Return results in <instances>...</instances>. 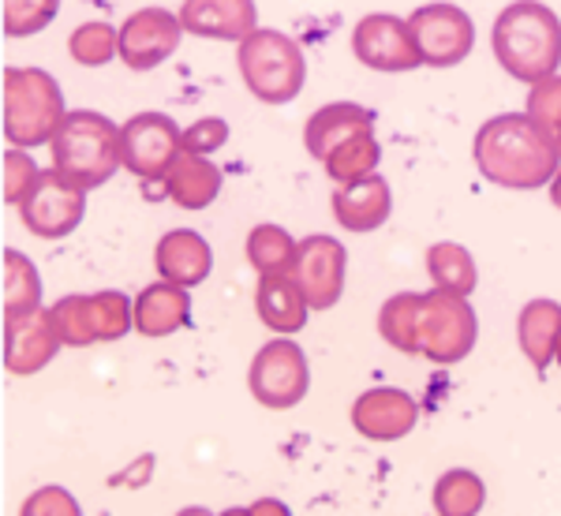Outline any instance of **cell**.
<instances>
[{
	"instance_id": "8992f818",
	"label": "cell",
	"mask_w": 561,
	"mask_h": 516,
	"mask_svg": "<svg viewBox=\"0 0 561 516\" xmlns=\"http://www.w3.org/2000/svg\"><path fill=\"white\" fill-rule=\"evenodd\" d=\"M476 311L468 303V296L446 293V288H434L423 296L420 311V352L431 364H460L468 352L476 348Z\"/></svg>"
},
{
	"instance_id": "ab89813d",
	"label": "cell",
	"mask_w": 561,
	"mask_h": 516,
	"mask_svg": "<svg viewBox=\"0 0 561 516\" xmlns=\"http://www.w3.org/2000/svg\"><path fill=\"white\" fill-rule=\"evenodd\" d=\"M554 142H558V150H561V135H558V139H554Z\"/></svg>"
},
{
	"instance_id": "8d00e7d4",
	"label": "cell",
	"mask_w": 561,
	"mask_h": 516,
	"mask_svg": "<svg viewBox=\"0 0 561 516\" xmlns=\"http://www.w3.org/2000/svg\"><path fill=\"white\" fill-rule=\"evenodd\" d=\"M23 513L26 516H34V513H68V516H76L79 505L71 502L68 491H60V486H45V491H38L31 502L23 505Z\"/></svg>"
},
{
	"instance_id": "d6986e66",
	"label": "cell",
	"mask_w": 561,
	"mask_h": 516,
	"mask_svg": "<svg viewBox=\"0 0 561 516\" xmlns=\"http://www.w3.org/2000/svg\"><path fill=\"white\" fill-rule=\"evenodd\" d=\"M192 322V296L184 285L161 277L135 296V333L142 337H169Z\"/></svg>"
},
{
	"instance_id": "277c9868",
	"label": "cell",
	"mask_w": 561,
	"mask_h": 516,
	"mask_svg": "<svg viewBox=\"0 0 561 516\" xmlns=\"http://www.w3.org/2000/svg\"><path fill=\"white\" fill-rule=\"evenodd\" d=\"M68 108L57 79L38 68L4 71V135L12 147H45L65 124Z\"/></svg>"
},
{
	"instance_id": "ac0fdd59",
	"label": "cell",
	"mask_w": 561,
	"mask_h": 516,
	"mask_svg": "<svg viewBox=\"0 0 561 516\" xmlns=\"http://www.w3.org/2000/svg\"><path fill=\"white\" fill-rule=\"evenodd\" d=\"M153 266H158V277L173 280V285L195 288L210 277L214 270V251L198 232L192 229H173L158 240V251H153Z\"/></svg>"
},
{
	"instance_id": "d4e9b609",
	"label": "cell",
	"mask_w": 561,
	"mask_h": 516,
	"mask_svg": "<svg viewBox=\"0 0 561 516\" xmlns=\"http://www.w3.org/2000/svg\"><path fill=\"white\" fill-rule=\"evenodd\" d=\"M420 311H423V296L420 293H397L389 296L378 311V333L389 348L415 356L420 352Z\"/></svg>"
},
{
	"instance_id": "5b68a950",
	"label": "cell",
	"mask_w": 561,
	"mask_h": 516,
	"mask_svg": "<svg viewBox=\"0 0 561 516\" xmlns=\"http://www.w3.org/2000/svg\"><path fill=\"white\" fill-rule=\"evenodd\" d=\"M237 65L243 87L259 98L262 105H285L304 90L307 60L304 49L280 31H251L240 42Z\"/></svg>"
},
{
	"instance_id": "d590c367",
	"label": "cell",
	"mask_w": 561,
	"mask_h": 516,
	"mask_svg": "<svg viewBox=\"0 0 561 516\" xmlns=\"http://www.w3.org/2000/svg\"><path fill=\"white\" fill-rule=\"evenodd\" d=\"M225 142H229V124H225L221 116H203V121H195L192 128L184 131V150H192V153H214V150H221Z\"/></svg>"
},
{
	"instance_id": "8fae6325",
	"label": "cell",
	"mask_w": 561,
	"mask_h": 516,
	"mask_svg": "<svg viewBox=\"0 0 561 516\" xmlns=\"http://www.w3.org/2000/svg\"><path fill=\"white\" fill-rule=\"evenodd\" d=\"M121 135H124V169L135 172L139 180H147V184L165 180L176 153L184 150V131L165 113H135L121 128Z\"/></svg>"
},
{
	"instance_id": "9c48e42d",
	"label": "cell",
	"mask_w": 561,
	"mask_h": 516,
	"mask_svg": "<svg viewBox=\"0 0 561 516\" xmlns=\"http://www.w3.org/2000/svg\"><path fill=\"white\" fill-rule=\"evenodd\" d=\"M83 214H87V187L71 184L60 169L42 172L34 192L26 195V203L20 206L26 232H34V237H42V240H60V237H68V232H76Z\"/></svg>"
},
{
	"instance_id": "74e56055",
	"label": "cell",
	"mask_w": 561,
	"mask_h": 516,
	"mask_svg": "<svg viewBox=\"0 0 561 516\" xmlns=\"http://www.w3.org/2000/svg\"><path fill=\"white\" fill-rule=\"evenodd\" d=\"M550 203L561 210V169L554 172V180H550Z\"/></svg>"
},
{
	"instance_id": "7402d4cb",
	"label": "cell",
	"mask_w": 561,
	"mask_h": 516,
	"mask_svg": "<svg viewBox=\"0 0 561 516\" xmlns=\"http://www.w3.org/2000/svg\"><path fill=\"white\" fill-rule=\"evenodd\" d=\"M255 311L262 325H270L274 333H300L307 325V314H311V303H307L304 288L296 285L293 274H262L259 288H255Z\"/></svg>"
},
{
	"instance_id": "1f68e13d",
	"label": "cell",
	"mask_w": 561,
	"mask_h": 516,
	"mask_svg": "<svg viewBox=\"0 0 561 516\" xmlns=\"http://www.w3.org/2000/svg\"><path fill=\"white\" fill-rule=\"evenodd\" d=\"M60 12V0H4V34L8 38H31L45 31Z\"/></svg>"
},
{
	"instance_id": "484cf974",
	"label": "cell",
	"mask_w": 561,
	"mask_h": 516,
	"mask_svg": "<svg viewBox=\"0 0 561 516\" xmlns=\"http://www.w3.org/2000/svg\"><path fill=\"white\" fill-rule=\"evenodd\" d=\"M53 325H57V337L65 348H90L98 344V311H94V296H65L49 307Z\"/></svg>"
},
{
	"instance_id": "603a6c76",
	"label": "cell",
	"mask_w": 561,
	"mask_h": 516,
	"mask_svg": "<svg viewBox=\"0 0 561 516\" xmlns=\"http://www.w3.org/2000/svg\"><path fill=\"white\" fill-rule=\"evenodd\" d=\"M517 333H520V348H524V356L531 359V367L547 370L554 364L558 341H561V303L554 300L524 303V311L517 319Z\"/></svg>"
},
{
	"instance_id": "83f0119b",
	"label": "cell",
	"mask_w": 561,
	"mask_h": 516,
	"mask_svg": "<svg viewBox=\"0 0 561 516\" xmlns=\"http://www.w3.org/2000/svg\"><path fill=\"white\" fill-rule=\"evenodd\" d=\"M431 502L442 516H476L486 502V486L476 472L454 468V472H446L434 483Z\"/></svg>"
},
{
	"instance_id": "3957f363",
	"label": "cell",
	"mask_w": 561,
	"mask_h": 516,
	"mask_svg": "<svg viewBox=\"0 0 561 516\" xmlns=\"http://www.w3.org/2000/svg\"><path fill=\"white\" fill-rule=\"evenodd\" d=\"M53 150V169H60L71 184L102 187L116 169L124 165V135L108 116L94 113V108H76L65 116V124L57 128L49 142Z\"/></svg>"
},
{
	"instance_id": "7a4b0ae2",
	"label": "cell",
	"mask_w": 561,
	"mask_h": 516,
	"mask_svg": "<svg viewBox=\"0 0 561 516\" xmlns=\"http://www.w3.org/2000/svg\"><path fill=\"white\" fill-rule=\"evenodd\" d=\"M491 49L520 83H539L561 68V20L542 0H513L494 20Z\"/></svg>"
},
{
	"instance_id": "ba28073f",
	"label": "cell",
	"mask_w": 561,
	"mask_h": 516,
	"mask_svg": "<svg viewBox=\"0 0 561 516\" xmlns=\"http://www.w3.org/2000/svg\"><path fill=\"white\" fill-rule=\"evenodd\" d=\"M412 38L423 53V65L431 68H454L472 53L476 45V23L465 8L457 4H423L409 15Z\"/></svg>"
},
{
	"instance_id": "4dcf8cb0",
	"label": "cell",
	"mask_w": 561,
	"mask_h": 516,
	"mask_svg": "<svg viewBox=\"0 0 561 516\" xmlns=\"http://www.w3.org/2000/svg\"><path fill=\"white\" fill-rule=\"evenodd\" d=\"M68 53H71V60H76V65L102 68L113 57H121V31H113V26L102 23V20L83 23V26H76V31H71Z\"/></svg>"
},
{
	"instance_id": "f1b7e54d",
	"label": "cell",
	"mask_w": 561,
	"mask_h": 516,
	"mask_svg": "<svg viewBox=\"0 0 561 516\" xmlns=\"http://www.w3.org/2000/svg\"><path fill=\"white\" fill-rule=\"evenodd\" d=\"M42 307V277L23 251H4V319Z\"/></svg>"
},
{
	"instance_id": "30bf717a",
	"label": "cell",
	"mask_w": 561,
	"mask_h": 516,
	"mask_svg": "<svg viewBox=\"0 0 561 516\" xmlns=\"http://www.w3.org/2000/svg\"><path fill=\"white\" fill-rule=\"evenodd\" d=\"M352 53L370 71H386V76H401V71H415L423 65V53L412 38L409 20L375 12L364 15L352 31Z\"/></svg>"
},
{
	"instance_id": "e0dca14e",
	"label": "cell",
	"mask_w": 561,
	"mask_h": 516,
	"mask_svg": "<svg viewBox=\"0 0 561 516\" xmlns=\"http://www.w3.org/2000/svg\"><path fill=\"white\" fill-rule=\"evenodd\" d=\"M389 210H393V195H389V184L378 172H370L364 180H352V184H337V192H333V217L348 232L382 229L389 221Z\"/></svg>"
},
{
	"instance_id": "9a60e30c",
	"label": "cell",
	"mask_w": 561,
	"mask_h": 516,
	"mask_svg": "<svg viewBox=\"0 0 561 516\" xmlns=\"http://www.w3.org/2000/svg\"><path fill=\"white\" fill-rule=\"evenodd\" d=\"M415 420H420V404L412 401L404 389L378 386L356 397L352 404V427L364 434L367 442H397L412 434Z\"/></svg>"
},
{
	"instance_id": "7c38bea8",
	"label": "cell",
	"mask_w": 561,
	"mask_h": 516,
	"mask_svg": "<svg viewBox=\"0 0 561 516\" xmlns=\"http://www.w3.org/2000/svg\"><path fill=\"white\" fill-rule=\"evenodd\" d=\"M288 274L304 288L311 311H330L345 293V248L333 237H307L296 243Z\"/></svg>"
},
{
	"instance_id": "d6a6232c",
	"label": "cell",
	"mask_w": 561,
	"mask_h": 516,
	"mask_svg": "<svg viewBox=\"0 0 561 516\" xmlns=\"http://www.w3.org/2000/svg\"><path fill=\"white\" fill-rule=\"evenodd\" d=\"M94 311H98V337L102 341H121L135 325V303L124 293H116V288L94 293Z\"/></svg>"
},
{
	"instance_id": "52a82bcc",
	"label": "cell",
	"mask_w": 561,
	"mask_h": 516,
	"mask_svg": "<svg viewBox=\"0 0 561 516\" xmlns=\"http://www.w3.org/2000/svg\"><path fill=\"white\" fill-rule=\"evenodd\" d=\"M248 386L262 409H274V412L296 409L307 397V389H311V370H307L304 348L288 341L285 333L266 341L255 352V359H251Z\"/></svg>"
},
{
	"instance_id": "cb8c5ba5",
	"label": "cell",
	"mask_w": 561,
	"mask_h": 516,
	"mask_svg": "<svg viewBox=\"0 0 561 516\" xmlns=\"http://www.w3.org/2000/svg\"><path fill=\"white\" fill-rule=\"evenodd\" d=\"M427 274L434 280V288H446V293H457V296H472L476 280H479L472 251H468L465 243H454V240L431 243Z\"/></svg>"
},
{
	"instance_id": "2e32d148",
	"label": "cell",
	"mask_w": 561,
	"mask_h": 516,
	"mask_svg": "<svg viewBox=\"0 0 561 516\" xmlns=\"http://www.w3.org/2000/svg\"><path fill=\"white\" fill-rule=\"evenodd\" d=\"M180 23L195 38L243 42L251 31H259V8L255 0H184Z\"/></svg>"
},
{
	"instance_id": "ffe728a7",
	"label": "cell",
	"mask_w": 561,
	"mask_h": 516,
	"mask_svg": "<svg viewBox=\"0 0 561 516\" xmlns=\"http://www.w3.org/2000/svg\"><path fill=\"white\" fill-rule=\"evenodd\" d=\"M375 128V113L367 105H356V102H333V105H322L319 113L307 121L304 128V147L311 153L314 161H325L341 142H348L352 135L359 131H370Z\"/></svg>"
},
{
	"instance_id": "5bb4252c",
	"label": "cell",
	"mask_w": 561,
	"mask_h": 516,
	"mask_svg": "<svg viewBox=\"0 0 561 516\" xmlns=\"http://www.w3.org/2000/svg\"><path fill=\"white\" fill-rule=\"evenodd\" d=\"M57 348H65L53 325V311L34 307L26 314H8L4 319V367L15 378L38 375L45 364H53Z\"/></svg>"
},
{
	"instance_id": "836d02e7",
	"label": "cell",
	"mask_w": 561,
	"mask_h": 516,
	"mask_svg": "<svg viewBox=\"0 0 561 516\" xmlns=\"http://www.w3.org/2000/svg\"><path fill=\"white\" fill-rule=\"evenodd\" d=\"M524 113L539 124L550 139L561 135V76H547L539 83H531V94H528V108Z\"/></svg>"
},
{
	"instance_id": "f546056e",
	"label": "cell",
	"mask_w": 561,
	"mask_h": 516,
	"mask_svg": "<svg viewBox=\"0 0 561 516\" xmlns=\"http://www.w3.org/2000/svg\"><path fill=\"white\" fill-rule=\"evenodd\" d=\"M296 259V240L280 225H255L248 237V262L259 274H288Z\"/></svg>"
},
{
	"instance_id": "4316f807",
	"label": "cell",
	"mask_w": 561,
	"mask_h": 516,
	"mask_svg": "<svg viewBox=\"0 0 561 516\" xmlns=\"http://www.w3.org/2000/svg\"><path fill=\"white\" fill-rule=\"evenodd\" d=\"M378 158H382V147H378V139H375V128H370V131L352 135L348 142H341L322 165L330 172V180L352 184V180H364L370 172H378Z\"/></svg>"
},
{
	"instance_id": "f35d334b",
	"label": "cell",
	"mask_w": 561,
	"mask_h": 516,
	"mask_svg": "<svg viewBox=\"0 0 561 516\" xmlns=\"http://www.w3.org/2000/svg\"><path fill=\"white\" fill-rule=\"evenodd\" d=\"M554 359H558V364H561V341H558V356H554Z\"/></svg>"
},
{
	"instance_id": "6da1fadb",
	"label": "cell",
	"mask_w": 561,
	"mask_h": 516,
	"mask_svg": "<svg viewBox=\"0 0 561 516\" xmlns=\"http://www.w3.org/2000/svg\"><path fill=\"white\" fill-rule=\"evenodd\" d=\"M476 165L491 184L510 192H536L561 169V150L528 113H502L476 131Z\"/></svg>"
},
{
	"instance_id": "e575fe53",
	"label": "cell",
	"mask_w": 561,
	"mask_h": 516,
	"mask_svg": "<svg viewBox=\"0 0 561 516\" xmlns=\"http://www.w3.org/2000/svg\"><path fill=\"white\" fill-rule=\"evenodd\" d=\"M38 180H42V169L31 161V153H23V147H12L4 153V203L8 206H23Z\"/></svg>"
},
{
	"instance_id": "44dd1931",
	"label": "cell",
	"mask_w": 561,
	"mask_h": 516,
	"mask_svg": "<svg viewBox=\"0 0 561 516\" xmlns=\"http://www.w3.org/2000/svg\"><path fill=\"white\" fill-rule=\"evenodd\" d=\"M161 184H165V195L173 198L180 210H206L221 195V169L206 153L180 150Z\"/></svg>"
},
{
	"instance_id": "4fadbf2b",
	"label": "cell",
	"mask_w": 561,
	"mask_h": 516,
	"mask_svg": "<svg viewBox=\"0 0 561 516\" xmlns=\"http://www.w3.org/2000/svg\"><path fill=\"white\" fill-rule=\"evenodd\" d=\"M180 34H184L180 15L165 12V8H142L121 26V60L131 71H150L165 65L176 53Z\"/></svg>"
}]
</instances>
